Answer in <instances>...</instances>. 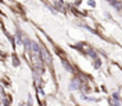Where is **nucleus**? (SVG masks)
Listing matches in <instances>:
<instances>
[{"label":"nucleus","instance_id":"f257e3e1","mask_svg":"<svg viewBox=\"0 0 122 106\" xmlns=\"http://www.w3.org/2000/svg\"><path fill=\"white\" fill-rule=\"evenodd\" d=\"M40 56H42V59H43V61H45L46 63H51V56H50V54L47 52V50L46 49H40Z\"/></svg>","mask_w":122,"mask_h":106},{"label":"nucleus","instance_id":"f03ea898","mask_svg":"<svg viewBox=\"0 0 122 106\" xmlns=\"http://www.w3.org/2000/svg\"><path fill=\"white\" fill-rule=\"evenodd\" d=\"M79 86H81L79 81H78L77 79H75V80H72L71 83H70V90H78Z\"/></svg>","mask_w":122,"mask_h":106},{"label":"nucleus","instance_id":"7ed1b4c3","mask_svg":"<svg viewBox=\"0 0 122 106\" xmlns=\"http://www.w3.org/2000/svg\"><path fill=\"white\" fill-rule=\"evenodd\" d=\"M62 64H63V67H64V69L66 70V72H72V67L70 66V64H69V62L68 61H65V60H63L62 61Z\"/></svg>","mask_w":122,"mask_h":106},{"label":"nucleus","instance_id":"20e7f679","mask_svg":"<svg viewBox=\"0 0 122 106\" xmlns=\"http://www.w3.org/2000/svg\"><path fill=\"white\" fill-rule=\"evenodd\" d=\"M31 47H32V50H33L34 54H37V55L40 54V51H39V45H38L36 42H33V43L31 44Z\"/></svg>","mask_w":122,"mask_h":106},{"label":"nucleus","instance_id":"39448f33","mask_svg":"<svg viewBox=\"0 0 122 106\" xmlns=\"http://www.w3.org/2000/svg\"><path fill=\"white\" fill-rule=\"evenodd\" d=\"M110 105L111 106H122V102L118 99H111L110 100Z\"/></svg>","mask_w":122,"mask_h":106},{"label":"nucleus","instance_id":"423d86ee","mask_svg":"<svg viewBox=\"0 0 122 106\" xmlns=\"http://www.w3.org/2000/svg\"><path fill=\"white\" fill-rule=\"evenodd\" d=\"M115 8H117V10H120L121 7H122V5H121V3L120 1H116V3H114V4H111Z\"/></svg>","mask_w":122,"mask_h":106},{"label":"nucleus","instance_id":"0eeeda50","mask_svg":"<svg viewBox=\"0 0 122 106\" xmlns=\"http://www.w3.org/2000/svg\"><path fill=\"white\" fill-rule=\"evenodd\" d=\"M89 5H90V6H95V1H93V0H90V1H89Z\"/></svg>","mask_w":122,"mask_h":106},{"label":"nucleus","instance_id":"6e6552de","mask_svg":"<svg viewBox=\"0 0 122 106\" xmlns=\"http://www.w3.org/2000/svg\"><path fill=\"white\" fill-rule=\"evenodd\" d=\"M100 64H101V63H100V61L97 60V62L95 63V67H96V68H98V67H100Z\"/></svg>","mask_w":122,"mask_h":106},{"label":"nucleus","instance_id":"1a4fd4ad","mask_svg":"<svg viewBox=\"0 0 122 106\" xmlns=\"http://www.w3.org/2000/svg\"><path fill=\"white\" fill-rule=\"evenodd\" d=\"M109 1H110L111 4H114V3H116V0H109Z\"/></svg>","mask_w":122,"mask_h":106}]
</instances>
